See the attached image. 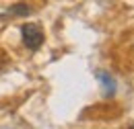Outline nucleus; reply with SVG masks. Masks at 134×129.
<instances>
[{
  "instance_id": "nucleus-3",
  "label": "nucleus",
  "mask_w": 134,
  "mask_h": 129,
  "mask_svg": "<svg viewBox=\"0 0 134 129\" xmlns=\"http://www.w3.org/2000/svg\"><path fill=\"white\" fill-rule=\"evenodd\" d=\"M13 12H15V15H29L31 8H29L27 4H15V6H13Z\"/></svg>"
},
{
  "instance_id": "nucleus-1",
  "label": "nucleus",
  "mask_w": 134,
  "mask_h": 129,
  "mask_svg": "<svg viewBox=\"0 0 134 129\" xmlns=\"http://www.w3.org/2000/svg\"><path fill=\"white\" fill-rule=\"evenodd\" d=\"M21 33H23V43L29 49H39L41 43H43V31L37 23H27L21 27Z\"/></svg>"
},
{
  "instance_id": "nucleus-4",
  "label": "nucleus",
  "mask_w": 134,
  "mask_h": 129,
  "mask_svg": "<svg viewBox=\"0 0 134 129\" xmlns=\"http://www.w3.org/2000/svg\"><path fill=\"white\" fill-rule=\"evenodd\" d=\"M132 129H134V127H132Z\"/></svg>"
},
{
  "instance_id": "nucleus-2",
  "label": "nucleus",
  "mask_w": 134,
  "mask_h": 129,
  "mask_svg": "<svg viewBox=\"0 0 134 129\" xmlns=\"http://www.w3.org/2000/svg\"><path fill=\"white\" fill-rule=\"evenodd\" d=\"M99 80L103 82V90H105L103 94H105V96H109V94H114V80L109 78V74H105V72H101V74H99Z\"/></svg>"
}]
</instances>
